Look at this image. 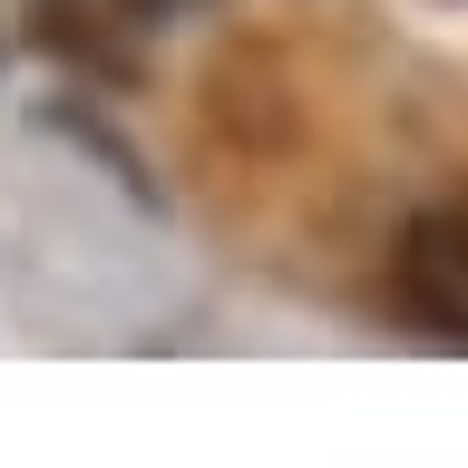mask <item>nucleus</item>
Returning <instances> with one entry per match:
<instances>
[{
	"mask_svg": "<svg viewBox=\"0 0 468 468\" xmlns=\"http://www.w3.org/2000/svg\"><path fill=\"white\" fill-rule=\"evenodd\" d=\"M390 283H400V313L420 322L430 342H468V196L420 205L400 225Z\"/></svg>",
	"mask_w": 468,
	"mask_h": 468,
	"instance_id": "f257e3e1",
	"label": "nucleus"
},
{
	"mask_svg": "<svg viewBox=\"0 0 468 468\" xmlns=\"http://www.w3.org/2000/svg\"><path fill=\"white\" fill-rule=\"evenodd\" d=\"M127 20H186V10H205V0H117Z\"/></svg>",
	"mask_w": 468,
	"mask_h": 468,
	"instance_id": "f03ea898",
	"label": "nucleus"
}]
</instances>
